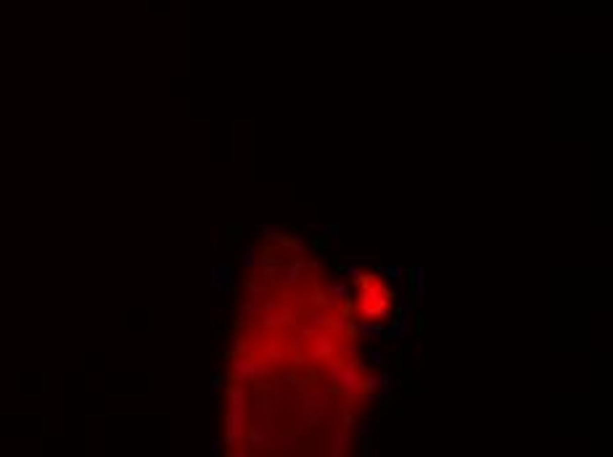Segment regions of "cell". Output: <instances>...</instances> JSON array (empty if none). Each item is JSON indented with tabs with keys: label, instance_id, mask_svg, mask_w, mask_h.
<instances>
[{
	"label": "cell",
	"instance_id": "obj_2",
	"mask_svg": "<svg viewBox=\"0 0 613 457\" xmlns=\"http://www.w3.org/2000/svg\"><path fill=\"white\" fill-rule=\"evenodd\" d=\"M386 275H389L391 280H399V275H402V267H386Z\"/></svg>",
	"mask_w": 613,
	"mask_h": 457
},
{
	"label": "cell",
	"instance_id": "obj_4",
	"mask_svg": "<svg viewBox=\"0 0 613 457\" xmlns=\"http://www.w3.org/2000/svg\"><path fill=\"white\" fill-rule=\"evenodd\" d=\"M370 359H373V365H381V354H378V351H370Z\"/></svg>",
	"mask_w": 613,
	"mask_h": 457
},
{
	"label": "cell",
	"instance_id": "obj_3",
	"mask_svg": "<svg viewBox=\"0 0 613 457\" xmlns=\"http://www.w3.org/2000/svg\"><path fill=\"white\" fill-rule=\"evenodd\" d=\"M391 383H394V381H391L389 376H381V391H384V394H386V391L391 389Z\"/></svg>",
	"mask_w": 613,
	"mask_h": 457
},
{
	"label": "cell",
	"instance_id": "obj_1",
	"mask_svg": "<svg viewBox=\"0 0 613 457\" xmlns=\"http://www.w3.org/2000/svg\"><path fill=\"white\" fill-rule=\"evenodd\" d=\"M381 331H384V328H381V323H362V325H360V333H362V336H378Z\"/></svg>",
	"mask_w": 613,
	"mask_h": 457
}]
</instances>
